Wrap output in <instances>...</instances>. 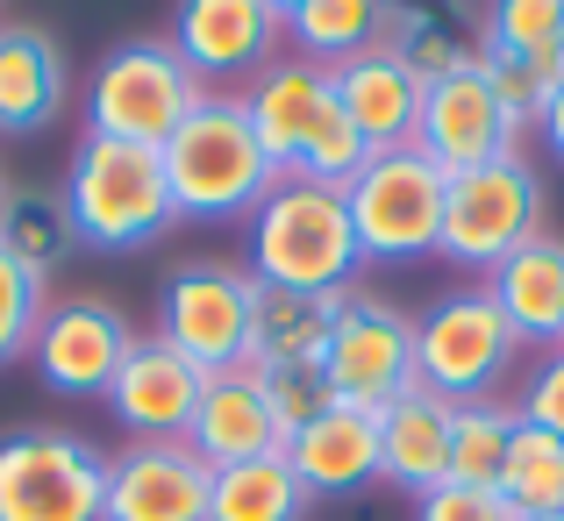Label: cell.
<instances>
[{"label": "cell", "mask_w": 564, "mask_h": 521, "mask_svg": "<svg viewBox=\"0 0 564 521\" xmlns=\"http://www.w3.org/2000/svg\"><path fill=\"white\" fill-rule=\"evenodd\" d=\"M272 8H279V14H293V8H307V0H272Z\"/></svg>", "instance_id": "obj_37"}, {"label": "cell", "mask_w": 564, "mask_h": 521, "mask_svg": "<svg viewBox=\"0 0 564 521\" xmlns=\"http://www.w3.org/2000/svg\"><path fill=\"white\" fill-rule=\"evenodd\" d=\"M457 8H471V14H486V0H457Z\"/></svg>", "instance_id": "obj_38"}, {"label": "cell", "mask_w": 564, "mask_h": 521, "mask_svg": "<svg viewBox=\"0 0 564 521\" xmlns=\"http://www.w3.org/2000/svg\"><path fill=\"white\" fill-rule=\"evenodd\" d=\"M286 465L307 486V500H350L379 486V414L365 408H329L307 428L286 436Z\"/></svg>", "instance_id": "obj_17"}, {"label": "cell", "mask_w": 564, "mask_h": 521, "mask_svg": "<svg viewBox=\"0 0 564 521\" xmlns=\"http://www.w3.org/2000/svg\"><path fill=\"white\" fill-rule=\"evenodd\" d=\"M386 51L414 72V79H443V72L479 65L486 36L479 14L457 8V0H386Z\"/></svg>", "instance_id": "obj_22"}, {"label": "cell", "mask_w": 564, "mask_h": 521, "mask_svg": "<svg viewBox=\"0 0 564 521\" xmlns=\"http://www.w3.org/2000/svg\"><path fill=\"white\" fill-rule=\"evenodd\" d=\"M322 371H329L336 408L386 414L400 393H414V315H400L393 301L350 286L336 301V329H329V350H322Z\"/></svg>", "instance_id": "obj_10"}, {"label": "cell", "mask_w": 564, "mask_h": 521, "mask_svg": "<svg viewBox=\"0 0 564 521\" xmlns=\"http://www.w3.org/2000/svg\"><path fill=\"white\" fill-rule=\"evenodd\" d=\"M286 43V14L272 0H180L172 8V51L207 79H258L264 65H279Z\"/></svg>", "instance_id": "obj_13"}, {"label": "cell", "mask_w": 564, "mask_h": 521, "mask_svg": "<svg viewBox=\"0 0 564 521\" xmlns=\"http://www.w3.org/2000/svg\"><path fill=\"white\" fill-rule=\"evenodd\" d=\"M514 414H522L529 428H551L564 436V350H543L536 371L522 379V393H514Z\"/></svg>", "instance_id": "obj_35"}, {"label": "cell", "mask_w": 564, "mask_h": 521, "mask_svg": "<svg viewBox=\"0 0 564 521\" xmlns=\"http://www.w3.org/2000/svg\"><path fill=\"white\" fill-rule=\"evenodd\" d=\"M65 207H72L79 243H94V250H143L180 221L172 178H165V151H151V143H115V137L72 143Z\"/></svg>", "instance_id": "obj_3"}, {"label": "cell", "mask_w": 564, "mask_h": 521, "mask_svg": "<svg viewBox=\"0 0 564 521\" xmlns=\"http://www.w3.org/2000/svg\"><path fill=\"white\" fill-rule=\"evenodd\" d=\"M443 186L451 172H436L422 151H372L365 172L344 186L350 229H358L365 264H414L436 250L443 236Z\"/></svg>", "instance_id": "obj_8"}, {"label": "cell", "mask_w": 564, "mask_h": 521, "mask_svg": "<svg viewBox=\"0 0 564 521\" xmlns=\"http://www.w3.org/2000/svg\"><path fill=\"white\" fill-rule=\"evenodd\" d=\"M200 393H207V371L193 357H180L158 336H137V350L122 357V371L108 386V414L129 428V443H186Z\"/></svg>", "instance_id": "obj_14"}, {"label": "cell", "mask_w": 564, "mask_h": 521, "mask_svg": "<svg viewBox=\"0 0 564 521\" xmlns=\"http://www.w3.org/2000/svg\"><path fill=\"white\" fill-rule=\"evenodd\" d=\"M72 65L51 29L36 22H0V137H36L65 115Z\"/></svg>", "instance_id": "obj_19"}, {"label": "cell", "mask_w": 564, "mask_h": 521, "mask_svg": "<svg viewBox=\"0 0 564 521\" xmlns=\"http://www.w3.org/2000/svg\"><path fill=\"white\" fill-rule=\"evenodd\" d=\"M522 521H564V514H522Z\"/></svg>", "instance_id": "obj_39"}, {"label": "cell", "mask_w": 564, "mask_h": 521, "mask_svg": "<svg viewBox=\"0 0 564 521\" xmlns=\"http://www.w3.org/2000/svg\"><path fill=\"white\" fill-rule=\"evenodd\" d=\"M286 36H293V57L336 72L344 57L379 51V36H386V0H307V8L286 14Z\"/></svg>", "instance_id": "obj_27"}, {"label": "cell", "mask_w": 564, "mask_h": 521, "mask_svg": "<svg viewBox=\"0 0 564 521\" xmlns=\"http://www.w3.org/2000/svg\"><path fill=\"white\" fill-rule=\"evenodd\" d=\"M215 471L193 457V443H129L108 457V514L100 521H207Z\"/></svg>", "instance_id": "obj_15"}, {"label": "cell", "mask_w": 564, "mask_h": 521, "mask_svg": "<svg viewBox=\"0 0 564 521\" xmlns=\"http://www.w3.org/2000/svg\"><path fill=\"white\" fill-rule=\"evenodd\" d=\"M329 86H336V108L350 115V129L365 137V151H408V143H414V122H422V86L429 79H414L386 43H379V51L344 57V65L329 72Z\"/></svg>", "instance_id": "obj_18"}, {"label": "cell", "mask_w": 564, "mask_h": 521, "mask_svg": "<svg viewBox=\"0 0 564 521\" xmlns=\"http://www.w3.org/2000/svg\"><path fill=\"white\" fill-rule=\"evenodd\" d=\"M500 500L514 514H564V436L551 428H514L508 465H500Z\"/></svg>", "instance_id": "obj_30"}, {"label": "cell", "mask_w": 564, "mask_h": 521, "mask_svg": "<svg viewBox=\"0 0 564 521\" xmlns=\"http://www.w3.org/2000/svg\"><path fill=\"white\" fill-rule=\"evenodd\" d=\"M557 350H564V344H557Z\"/></svg>", "instance_id": "obj_41"}, {"label": "cell", "mask_w": 564, "mask_h": 521, "mask_svg": "<svg viewBox=\"0 0 564 521\" xmlns=\"http://www.w3.org/2000/svg\"><path fill=\"white\" fill-rule=\"evenodd\" d=\"M43 307H51V286H43V279H29L22 264H14L8 250H0V371L29 357Z\"/></svg>", "instance_id": "obj_32"}, {"label": "cell", "mask_w": 564, "mask_h": 521, "mask_svg": "<svg viewBox=\"0 0 564 521\" xmlns=\"http://www.w3.org/2000/svg\"><path fill=\"white\" fill-rule=\"evenodd\" d=\"M451 400L436 393H400L393 408L379 414V479L400 486V493H436L443 479H451Z\"/></svg>", "instance_id": "obj_21"}, {"label": "cell", "mask_w": 564, "mask_h": 521, "mask_svg": "<svg viewBox=\"0 0 564 521\" xmlns=\"http://www.w3.org/2000/svg\"><path fill=\"white\" fill-rule=\"evenodd\" d=\"M365 272L344 186L279 172V186L250 215V279L279 293H350Z\"/></svg>", "instance_id": "obj_1"}, {"label": "cell", "mask_w": 564, "mask_h": 521, "mask_svg": "<svg viewBox=\"0 0 564 521\" xmlns=\"http://www.w3.org/2000/svg\"><path fill=\"white\" fill-rule=\"evenodd\" d=\"M207 100L200 72L172 51V36H129L86 79V137H115V143H151L165 151L172 129Z\"/></svg>", "instance_id": "obj_4"}, {"label": "cell", "mask_w": 564, "mask_h": 521, "mask_svg": "<svg viewBox=\"0 0 564 521\" xmlns=\"http://www.w3.org/2000/svg\"><path fill=\"white\" fill-rule=\"evenodd\" d=\"M414 151L429 158L436 172H471V165H494V158L522 151V129L508 122L494 79L479 65L465 72H443V79L422 86V122H414Z\"/></svg>", "instance_id": "obj_12"}, {"label": "cell", "mask_w": 564, "mask_h": 521, "mask_svg": "<svg viewBox=\"0 0 564 521\" xmlns=\"http://www.w3.org/2000/svg\"><path fill=\"white\" fill-rule=\"evenodd\" d=\"M186 443L207 471H221V465H250V457L286 451V428L264 408L250 365H229V371H207V393H200V408H193Z\"/></svg>", "instance_id": "obj_16"}, {"label": "cell", "mask_w": 564, "mask_h": 521, "mask_svg": "<svg viewBox=\"0 0 564 521\" xmlns=\"http://www.w3.org/2000/svg\"><path fill=\"white\" fill-rule=\"evenodd\" d=\"M414 521H522V514L500 500V486H457V479H443L436 493L414 500Z\"/></svg>", "instance_id": "obj_34"}, {"label": "cell", "mask_w": 564, "mask_h": 521, "mask_svg": "<svg viewBox=\"0 0 564 521\" xmlns=\"http://www.w3.org/2000/svg\"><path fill=\"white\" fill-rule=\"evenodd\" d=\"M0 193H8V178H0Z\"/></svg>", "instance_id": "obj_40"}, {"label": "cell", "mask_w": 564, "mask_h": 521, "mask_svg": "<svg viewBox=\"0 0 564 521\" xmlns=\"http://www.w3.org/2000/svg\"><path fill=\"white\" fill-rule=\"evenodd\" d=\"M522 350L529 344L508 329V315L494 307L486 286H457L414 315V386L451 400V408L500 400V379L522 365Z\"/></svg>", "instance_id": "obj_5"}, {"label": "cell", "mask_w": 564, "mask_h": 521, "mask_svg": "<svg viewBox=\"0 0 564 521\" xmlns=\"http://www.w3.org/2000/svg\"><path fill=\"white\" fill-rule=\"evenodd\" d=\"M243 108H250V129H258L264 158H272L279 172L301 165L307 137H315V122L336 108V86L322 65H307V57H279V65H264L258 79L243 86Z\"/></svg>", "instance_id": "obj_20"}, {"label": "cell", "mask_w": 564, "mask_h": 521, "mask_svg": "<svg viewBox=\"0 0 564 521\" xmlns=\"http://www.w3.org/2000/svg\"><path fill=\"white\" fill-rule=\"evenodd\" d=\"M479 72L494 79V94H500V108H508V122L529 137V129L543 122V108H551L557 86L543 79L536 65H522V57H500V51H479Z\"/></svg>", "instance_id": "obj_33"}, {"label": "cell", "mask_w": 564, "mask_h": 521, "mask_svg": "<svg viewBox=\"0 0 564 521\" xmlns=\"http://www.w3.org/2000/svg\"><path fill=\"white\" fill-rule=\"evenodd\" d=\"M486 293H494V307L508 315V329L522 344H543V350L564 344V243L557 236H536L508 264H494Z\"/></svg>", "instance_id": "obj_23"}, {"label": "cell", "mask_w": 564, "mask_h": 521, "mask_svg": "<svg viewBox=\"0 0 564 521\" xmlns=\"http://www.w3.org/2000/svg\"><path fill=\"white\" fill-rule=\"evenodd\" d=\"M250 379H258V393H264V408L279 414V428H307L315 414H329L336 408V393H329V371L322 365H250Z\"/></svg>", "instance_id": "obj_31"}, {"label": "cell", "mask_w": 564, "mask_h": 521, "mask_svg": "<svg viewBox=\"0 0 564 521\" xmlns=\"http://www.w3.org/2000/svg\"><path fill=\"white\" fill-rule=\"evenodd\" d=\"M336 301H344V293H279V286H258L243 365H322L329 329H336Z\"/></svg>", "instance_id": "obj_24"}, {"label": "cell", "mask_w": 564, "mask_h": 521, "mask_svg": "<svg viewBox=\"0 0 564 521\" xmlns=\"http://www.w3.org/2000/svg\"><path fill=\"white\" fill-rule=\"evenodd\" d=\"M108 457L57 422H22L0 436V521H100Z\"/></svg>", "instance_id": "obj_7"}, {"label": "cell", "mask_w": 564, "mask_h": 521, "mask_svg": "<svg viewBox=\"0 0 564 521\" xmlns=\"http://www.w3.org/2000/svg\"><path fill=\"white\" fill-rule=\"evenodd\" d=\"M0 250H8L29 279H43V286H51V272L72 258V250H79V229H72L65 193H51V186H14V193H0Z\"/></svg>", "instance_id": "obj_25"}, {"label": "cell", "mask_w": 564, "mask_h": 521, "mask_svg": "<svg viewBox=\"0 0 564 521\" xmlns=\"http://www.w3.org/2000/svg\"><path fill=\"white\" fill-rule=\"evenodd\" d=\"M536 137H543V143H551V158H557V165H564V86H557V94H551V108H543V122H536Z\"/></svg>", "instance_id": "obj_36"}, {"label": "cell", "mask_w": 564, "mask_h": 521, "mask_svg": "<svg viewBox=\"0 0 564 521\" xmlns=\"http://www.w3.org/2000/svg\"><path fill=\"white\" fill-rule=\"evenodd\" d=\"M250 307H258L250 264L193 258L158 286V344L193 357L200 371H229L250 350Z\"/></svg>", "instance_id": "obj_9"}, {"label": "cell", "mask_w": 564, "mask_h": 521, "mask_svg": "<svg viewBox=\"0 0 564 521\" xmlns=\"http://www.w3.org/2000/svg\"><path fill=\"white\" fill-rule=\"evenodd\" d=\"M129 350H137V329H129L122 307L94 301V293H72V301L43 307L29 365H36L43 393H57V400H108Z\"/></svg>", "instance_id": "obj_11"}, {"label": "cell", "mask_w": 564, "mask_h": 521, "mask_svg": "<svg viewBox=\"0 0 564 521\" xmlns=\"http://www.w3.org/2000/svg\"><path fill=\"white\" fill-rule=\"evenodd\" d=\"M514 428H522L514 400H471V408H457L451 414V479L457 486H500Z\"/></svg>", "instance_id": "obj_29"}, {"label": "cell", "mask_w": 564, "mask_h": 521, "mask_svg": "<svg viewBox=\"0 0 564 521\" xmlns=\"http://www.w3.org/2000/svg\"><path fill=\"white\" fill-rule=\"evenodd\" d=\"M536 236H543V172L522 151L494 158V165H471L443 186L436 258H451L457 272H494Z\"/></svg>", "instance_id": "obj_6"}, {"label": "cell", "mask_w": 564, "mask_h": 521, "mask_svg": "<svg viewBox=\"0 0 564 521\" xmlns=\"http://www.w3.org/2000/svg\"><path fill=\"white\" fill-rule=\"evenodd\" d=\"M207 521H307V486L293 479L286 451L221 465L215 493H207Z\"/></svg>", "instance_id": "obj_26"}, {"label": "cell", "mask_w": 564, "mask_h": 521, "mask_svg": "<svg viewBox=\"0 0 564 521\" xmlns=\"http://www.w3.org/2000/svg\"><path fill=\"white\" fill-rule=\"evenodd\" d=\"M165 178L180 221H236L258 215V200L279 186V165L264 158L258 129H250L243 94H207L200 108L172 129L165 143Z\"/></svg>", "instance_id": "obj_2"}, {"label": "cell", "mask_w": 564, "mask_h": 521, "mask_svg": "<svg viewBox=\"0 0 564 521\" xmlns=\"http://www.w3.org/2000/svg\"><path fill=\"white\" fill-rule=\"evenodd\" d=\"M479 36H486V51L522 57L551 86H564V0H486Z\"/></svg>", "instance_id": "obj_28"}]
</instances>
